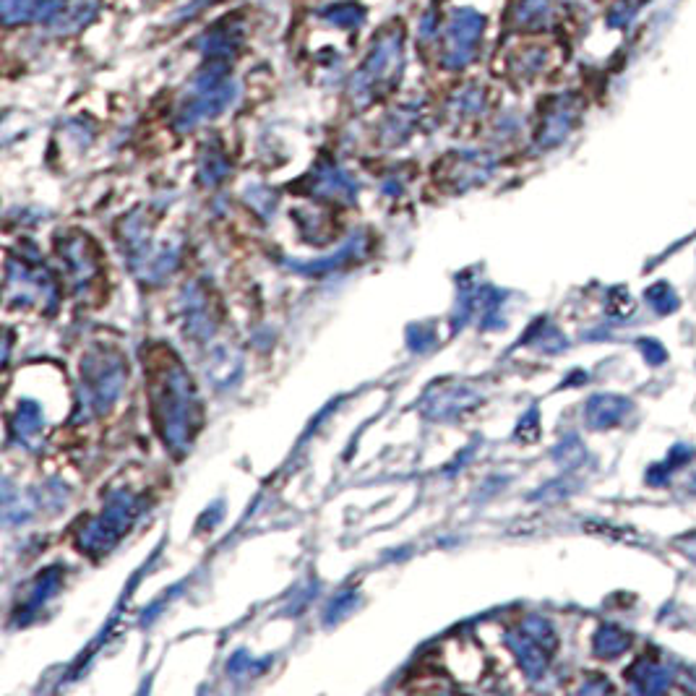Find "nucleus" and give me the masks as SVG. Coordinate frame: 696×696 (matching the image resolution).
<instances>
[{"mask_svg": "<svg viewBox=\"0 0 696 696\" xmlns=\"http://www.w3.org/2000/svg\"><path fill=\"white\" fill-rule=\"evenodd\" d=\"M626 678L639 694H663L673 681V673L657 660H652V657H642L626 670Z\"/></svg>", "mask_w": 696, "mask_h": 696, "instance_id": "6", "label": "nucleus"}, {"mask_svg": "<svg viewBox=\"0 0 696 696\" xmlns=\"http://www.w3.org/2000/svg\"><path fill=\"white\" fill-rule=\"evenodd\" d=\"M68 0H0V16L8 27L14 24H42L55 21L60 11H66Z\"/></svg>", "mask_w": 696, "mask_h": 696, "instance_id": "5", "label": "nucleus"}, {"mask_svg": "<svg viewBox=\"0 0 696 696\" xmlns=\"http://www.w3.org/2000/svg\"><path fill=\"white\" fill-rule=\"evenodd\" d=\"M240 45H243V24L238 19H222L196 40V47L206 55V60L232 58L240 50Z\"/></svg>", "mask_w": 696, "mask_h": 696, "instance_id": "4", "label": "nucleus"}, {"mask_svg": "<svg viewBox=\"0 0 696 696\" xmlns=\"http://www.w3.org/2000/svg\"><path fill=\"white\" fill-rule=\"evenodd\" d=\"M592 647H595V655L605 657V660H608V657H621L631 647V634L624 629H618V626H600Z\"/></svg>", "mask_w": 696, "mask_h": 696, "instance_id": "9", "label": "nucleus"}, {"mask_svg": "<svg viewBox=\"0 0 696 696\" xmlns=\"http://www.w3.org/2000/svg\"><path fill=\"white\" fill-rule=\"evenodd\" d=\"M676 545H678V548H681L683 553H686V556L694 558V561H696V532H691V535L678 537Z\"/></svg>", "mask_w": 696, "mask_h": 696, "instance_id": "13", "label": "nucleus"}, {"mask_svg": "<svg viewBox=\"0 0 696 696\" xmlns=\"http://www.w3.org/2000/svg\"><path fill=\"white\" fill-rule=\"evenodd\" d=\"M631 410V402L618 394H597L587 402V423L597 431L603 428H613L626 418V412Z\"/></svg>", "mask_w": 696, "mask_h": 696, "instance_id": "7", "label": "nucleus"}, {"mask_svg": "<svg viewBox=\"0 0 696 696\" xmlns=\"http://www.w3.org/2000/svg\"><path fill=\"white\" fill-rule=\"evenodd\" d=\"M637 347H639V352L644 355V360H647L650 365H663L665 360H668V350L660 345V339L642 337V339H637Z\"/></svg>", "mask_w": 696, "mask_h": 696, "instance_id": "11", "label": "nucleus"}, {"mask_svg": "<svg viewBox=\"0 0 696 696\" xmlns=\"http://www.w3.org/2000/svg\"><path fill=\"white\" fill-rule=\"evenodd\" d=\"M644 298H647V303H650L652 311L660 313V316H670V313L678 311V305H681V300H678V292L673 290L668 282H655L652 287H647Z\"/></svg>", "mask_w": 696, "mask_h": 696, "instance_id": "10", "label": "nucleus"}, {"mask_svg": "<svg viewBox=\"0 0 696 696\" xmlns=\"http://www.w3.org/2000/svg\"><path fill=\"white\" fill-rule=\"evenodd\" d=\"M319 16L337 29H358L365 21V6H360L355 0H339V3H329L321 8Z\"/></svg>", "mask_w": 696, "mask_h": 696, "instance_id": "8", "label": "nucleus"}, {"mask_svg": "<svg viewBox=\"0 0 696 696\" xmlns=\"http://www.w3.org/2000/svg\"><path fill=\"white\" fill-rule=\"evenodd\" d=\"M235 97V84L230 79V66L227 60H212L201 68L191 87V97L183 110V123H193L199 118H209L217 115L219 110H225L230 100Z\"/></svg>", "mask_w": 696, "mask_h": 696, "instance_id": "3", "label": "nucleus"}, {"mask_svg": "<svg viewBox=\"0 0 696 696\" xmlns=\"http://www.w3.org/2000/svg\"><path fill=\"white\" fill-rule=\"evenodd\" d=\"M485 19L475 8H451L441 37V63L444 68L459 71L470 63L480 50Z\"/></svg>", "mask_w": 696, "mask_h": 696, "instance_id": "2", "label": "nucleus"}, {"mask_svg": "<svg viewBox=\"0 0 696 696\" xmlns=\"http://www.w3.org/2000/svg\"><path fill=\"white\" fill-rule=\"evenodd\" d=\"M610 300H613V305H608V308L613 316H629V313H634V300H631V295L624 290V287L613 290Z\"/></svg>", "mask_w": 696, "mask_h": 696, "instance_id": "12", "label": "nucleus"}, {"mask_svg": "<svg viewBox=\"0 0 696 696\" xmlns=\"http://www.w3.org/2000/svg\"><path fill=\"white\" fill-rule=\"evenodd\" d=\"M405 68V32L399 24H392L378 32L371 53L352 79V94L358 100H371L399 79Z\"/></svg>", "mask_w": 696, "mask_h": 696, "instance_id": "1", "label": "nucleus"}]
</instances>
